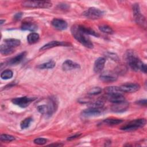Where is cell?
I'll return each instance as SVG.
<instances>
[{
    "label": "cell",
    "instance_id": "obj_1",
    "mask_svg": "<svg viewBox=\"0 0 147 147\" xmlns=\"http://www.w3.org/2000/svg\"><path fill=\"white\" fill-rule=\"evenodd\" d=\"M126 60L130 67L135 71L139 70L146 73V65L132 51H128L126 53Z\"/></svg>",
    "mask_w": 147,
    "mask_h": 147
},
{
    "label": "cell",
    "instance_id": "obj_2",
    "mask_svg": "<svg viewBox=\"0 0 147 147\" xmlns=\"http://www.w3.org/2000/svg\"><path fill=\"white\" fill-rule=\"evenodd\" d=\"M71 32L73 37L80 44L83 45L84 47L92 49L94 47V45L88 37V36L83 33L79 28V25H74L71 27Z\"/></svg>",
    "mask_w": 147,
    "mask_h": 147
},
{
    "label": "cell",
    "instance_id": "obj_3",
    "mask_svg": "<svg viewBox=\"0 0 147 147\" xmlns=\"http://www.w3.org/2000/svg\"><path fill=\"white\" fill-rule=\"evenodd\" d=\"M58 106L57 100L54 97H51L47 104L41 105L37 106V109L39 113L47 117H51L57 110Z\"/></svg>",
    "mask_w": 147,
    "mask_h": 147
},
{
    "label": "cell",
    "instance_id": "obj_4",
    "mask_svg": "<svg viewBox=\"0 0 147 147\" xmlns=\"http://www.w3.org/2000/svg\"><path fill=\"white\" fill-rule=\"evenodd\" d=\"M146 121L145 118L136 119L122 126L121 129L124 131H133L144 126L146 125Z\"/></svg>",
    "mask_w": 147,
    "mask_h": 147
},
{
    "label": "cell",
    "instance_id": "obj_5",
    "mask_svg": "<svg viewBox=\"0 0 147 147\" xmlns=\"http://www.w3.org/2000/svg\"><path fill=\"white\" fill-rule=\"evenodd\" d=\"M22 5L29 8H49L52 4L51 2L46 1H26L23 2Z\"/></svg>",
    "mask_w": 147,
    "mask_h": 147
},
{
    "label": "cell",
    "instance_id": "obj_6",
    "mask_svg": "<svg viewBox=\"0 0 147 147\" xmlns=\"http://www.w3.org/2000/svg\"><path fill=\"white\" fill-rule=\"evenodd\" d=\"M103 11L95 7H90L83 13V15L91 20H96L102 17L103 15Z\"/></svg>",
    "mask_w": 147,
    "mask_h": 147
},
{
    "label": "cell",
    "instance_id": "obj_7",
    "mask_svg": "<svg viewBox=\"0 0 147 147\" xmlns=\"http://www.w3.org/2000/svg\"><path fill=\"white\" fill-rule=\"evenodd\" d=\"M36 99V97H28L22 96L20 98H14L12 100V102L22 108H25L28 107L33 101Z\"/></svg>",
    "mask_w": 147,
    "mask_h": 147
},
{
    "label": "cell",
    "instance_id": "obj_8",
    "mask_svg": "<svg viewBox=\"0 0 147 147\" xmlns=\"http://www.w3.org/2000/svg\"><path fill=\"white\" fill-rule=\"evenodd\" d=\"M133 16L134 17V20L136 22L142 25V26H145V18L142 15V14L140 12V9L138 4L135 3L133 6Z\"/></svg>",
    "mask_w": 147,
    "mask_h": 147
},
{
    "label": "cell",
    "instance_id": "obj_9",
    "mask_svg": "<svg viewBox=\"0 0 147 147\" xmlns=\"http://www.w3.org/2000/svg\"><path fill=\"white\" fill-rule=\"evenodd\" d=\"M102 109H97L89 107L88 109L82 111V115L84 117H98L102 114Z\"/></svg>",
    "mask_w": 147,
    "mask_h": 147
},
{
    "label": "cell",
    "instance_id": "obj_10",
    "mask_svg": "<svg viewBox=\"0 0 147 147\" xmlns=\"http://www.w3.org/2000/svg\"><path fill=\"white\" fill-rule=\"evenodd\" d=\"M118 75L112 71H105L100 75V79L104 82H113L117 80Z\"/></svg>",
    "mask_w": 147,
    "mask_h": 147
},
{
    "label": "cell",
    "instance_id": "obj_11",
    "mask_svg": "<svg viewBox=\"0 0 147 147\" xmlns=\"http://www.w3.org/2000/svg\"><path fill=\"white\" fill-rule=\"evenodd\" d=\"M70 45L69 43L64 41H52L47 43L46 44L44 45L42 47L40 48V51H45L55 47L59 46H64V47H68Z\"/></svg>",
    "mask_w": 147,
    "mask_h": 147
},
{
    "label": "cell",
    "instance_id": "obj_12",
    "mask_svg": "<svg viewBox=\"0 0 147 147\" xmlns=\"http://www.w3.org/2000/svg\"><path fill=\"white\" fill-rule=\"evenodd\" d=\"M120 88L123 92H134L138 91L140 86L137 83H125L121 86Z\"/></svg>",
    "mask_w": 147,
    "mask_h": 147
},
{
    "label": "cell",
    "instance_id": "obj_13",
    "mask_svg": "<svg viewBox=\"0 0 147 147\" xmlns=\"http://www.w3.org/2000/svg\"><path fill=\"white\" fill-rule=\"evenodd\" d=\"M129 107V103L125 101L113 103L111 107L112 111L115 113H122L126 111Z\"/></svg>",
    "mask_w": 147,
    "mask_h": 147
},
{
    "label": "cell",
    "instance_id": "obj_14",
    "mask_svg": "<svg viewBox=\"0 0 147 147\" xmlns=\"http://www.w3.org/2000/svg\"><path fill=\"white\" fill-rule=\"evenodd\" d=\"M52 26L56 29L58 30H64L66 29L68 25L65 21L60 18H54L51 22Z\"/></svg>",
    "mask_w": 147,
    "mask_h": 147
},
{
    "label": "cell",
    "instance_id": "obj_15",
    "mask_svg": "<svg viewBox=\"0 0 147 147\" xmlns=\"http://www.w3.org/2000/svg\"><path fill=\"white\" fill-rule=\"evenodd\" d=\"M80 65L71 60H66L62 64V68L64 71H70L80 68Z\"/></svg>",
    "mask_w": 147,
    "mask_h": 147
},
{
    "label": "cell",
    "instance_id": "obj_16",
    "mask_svg": "<svg viewBox=\"0 0 147 147\" xmlns=\"http://www.w3.org/2000/svg\"><path fill=\"white\" fill-rule=\"evenodd\" d=\"M106 63V59L104 57L98 58L94 64V71L96 73L100 72L105 67Z\"/></svg>",
    "mask_w": 147,
    "mask_h": 147
},
{
    "label": "cell",
    "instance_id": "obj_17",
    "mask_svg": "<svg viewBox=\"0 0 147 147\" xmlns=\"http://www.w3.org/2000/svg\"><path fill=\"white\" fill-rule=\"evenodd\" d=\"M26 52H23L16 55V56L12 57L11 59H10L7 61V64H9L10 65H17V64H20L22 61V60L26 56Z\"/></svg>",
    "mask_w": 147,
    "mask_h": 147
},
{
    "label": "cell",
    "instance_id": "obj_18",
    "mask_svg": "<svg viewBox=\"0 0 147 147\" xmlns=\"http://www.w3.org/2000/svg\"><path fill=\"white\" fill-rule=\"evenodd\" d=\"M107 99L110 102L113 103L121 102L125 100V98L122 94H114V95L107 94Z\"/></svg>",
    "mask_w": 147,
    "mask_h": 147
},
{
    "label": "cell",
    "instance_id": "obj_19",
    "mask_svg": "<svg viewBox=\"0 0 147 147\" xmlns=\"http://www.w3.org/2000/svg\"><path fill=\"white\" fill-rule=\"evenodd\" d=\"M21 29L24 30L34 32L37 29V26L31 22H24L21 25Z\"/></svg>",
    "mask_w": 147,
    "mask_h": 147
},
{
    "label": "cell",
    "instance_id": "obj_20",
    "mask_svg": "<svg viewBox=\"0 0 147 147\" xmlns=\"http://www.w3.org/2000/svg\"><path fill=\"white\" fill-rule=\"evenodd\" d=\"M105 92L109 95L114 94H122V91H121L119 87L118 86H110L107 87L105 89Z\"/></svg>",
    "mask_w": 147,
    "mask_h": 147
},
{
    "label": "cell",
    "instance_id": "obj_21",
    "mask_svg": "<svg viewBox=\"0 0 147 147\" xmlns=\"http://www.w3.org/2000/svg\"><path fill=\"white\" fill-rule=\"evenodd\" d=\"M14 51V48L6 45V44H2L0 47V52L2 55H8L11 54Z\"/></svg>",
    "mask_w": 147,
    "mask_h": 147
},
{
    "label": "cell",
    "instance_id": "obj_22",
    "mask_svg": "<svg viewBox=\"0 0 147 147\" xmlns=\"http://www.w3.org/2000/svg\"><path fill=\"white\" fill-rule=\"evenodd\" d=\"M39 34L35 32H32L27 36V41L30 44H33L37 42L39 40Z\"/></svg>",
    "mask_w": 147,
    "mask_h": 147
},
{
    "label": "cell",
    "instance_id": "obj_23",
    "mask_svg": "<svg viewBox=\"0 0 147 147\" xmlns=\"http://www.w3.org/2000/svg\"><path fill=\"white\" fill-rule=\"evenodd\" d=\"M80 29L85 34H86L87 35H91L95 37H99V34L97 33L96 32H95L94 30H92V29L90 28H87L82 25H79Z\"/></svg>",
    "mask_w": 147,
    "mask_h": 147
},
{
    "label": "cell",
    "instance_id": "obj_24",
    "mask_svg": "<svg viewBox=\"0 0 147 147\" xmlns=\"http://www.w3.org/2000/svg\"><path fill=\"white\" fill-rule=\"evenodd\" d=\"M4 42L5 44L12 48L18 47L21 44L20 40L16 38H7L4 40Z\"/></svg>",
    "mask_w": 147,
    "mask_h": 147
},
{
    "label": "cell",
    "instance_id": "obj_25",
    "mask_svg": "<svg viewBox=\"0 0 147 147\" xmlns=\"http://www.w3.org/2000/svg\"><path fill=\"white\" fill-rule=\"evenodd\" d=\"M56 65V63L53 60H50L47 63H42L41 64H40L39 65L37 66V68L39 69H52L55 67Z\"/></svg>",
    "mask_w": 147,
    "mask_h": 147
},
{
    "label": "cell",
    "instance_id": "obj_26",
    "mask_svg": "<svg viewBox=\"0 0 147 147\" xmlns=\"http://www.w3.org/2000/svg\"><path fill=\"white\" fill-rule=\"evenodd\" d=\"M103 122L109 125H118L122 122V120L120 119H117V118H107L105 119Z\"/></svg>",
    "mask_w": 147,
    "mask_h": 147
},
{
    "label": "cell",
    "instance_id": "obj_27",
    "mask_svg": "<svg viewBox=\"0 0 147 147\" xmlns=\"http://www.w3.org/2000/svg\"><path fill=\"white\" fill-rule=\"evenodd\" d=\"M33 119L31 117H28L24 120H22L20 123V127L22 129H25L28 128L32 122Z\"/></svg>",
    "mask_w": 147,
    "mask_h": 147
},
{
    "label": "cell",
    "instance_id": "obj_28",
    "mask_svg": "<svg viewBox=\"0 0 147 147\" xmlns=\"http://www.w3.org/2000/svg\"><path fill=\"white\" fill-rule=\"evenodd\" d=\"M13 73L10 69H6L1 74V78L2 79H9L13 77Z\"/></svg>",
    "mask_w": 147,
    "mask_h": 147
},
{
    "label": "cell",
    "instance_id": "obj_29",
    "mask_svg": "<svg viewBox=\"0 0 147 147\" xmlns=\"http://www.w3.org/2000/svg\"><path fill=\"white\" fill-rule=\"evenodd\" d=\"M99 29L103 32V33H107V34H113L114 31L112 29V28L108 26V25H100L99 26Z\"/></svg>",
    "mask_w": 147,
    "mask_h": 147
},
{
    "label": "cell",
    "instance_id": "obj_30",
    "mask_svg": "<svg viewBox=\"0 0 147 147\" xmlns=\"http://www.w3.org/2000/svg\"><path fill=\"white\" fill-rule=\"evenodd\" d=\"M103 106H104V102L102 100H98L96 101L91 102L89 105V107L97 108V109H102Z\"/></svg>",
    "mask_w": 147,
    "mask_h": 147
},
{
    "label": "cell",
    "instance_id": "obj_31",
    "mask_svg": "<svg viewBox=\"0 0 147 147\" xmlns=\"http://www.w3.org/2000/svg\"><path fill=\"white\" fill-rule=\"evenodd\" d=\"M0 140L2 141L5 142H10L15 140V137L9 134H2L0 136Z\"/></svg>",
    "mask_w": 147,
    "mask_h": 147
},
{
    "label": "cell",
    "instance_id": "obj_32",
    "mask_svg": "<svg viewBox=\"0 0 147 147\" xmlns=\"http://www.w3.org/2000/svg\"><path fill=\"white\" fill-rule=\"evenodd\" d=\"M102 89L100 87H94L92 88L91 89H90L88 92V94L90 95H98L99 94H100L102 92Z\"/></svg>",
    "mask_w": 147,
    "mask_h": 147
},
{
    "label": "cell",
    "instance_id": "obj_33",
    "mask_svg": "<svg viewBox=\"0 0 147 147\" xmlns=\"http://www.w3.org/2000/svg\"><path fill=\"white\" fill-rule=\"evenodd\" d=\"M33 142L34 144H36L37 145H44L47 143V140L44 138H37L34 140Z\"/></svg>",
    "mask_w": 147,
    "mask_h": 147
},
{
    "label": "cell",
    "instance_id": "obj_34",
    "mask_svg": "<svg viewBox=\"0 0 147 147\" xmlns=\"http://www.w3.org/2000/svg\"><path fill=\"white\" fill-rule=\"evenodd\" d=\"M105 55L107 57L111 59V60H113L114 61H117L119 60V57H118V56L115 53H111V52H106Z\"/></svg>",
    "mask_w": 147,
    "mask_h": 147
},
{
    "label": "cell",
    "instance_id": "obj_35",
    "mask_svg": "<svg viewBox=\"0 0 147 147\" xmlns=\"http://www.w3.org/2000/svg\"><path fill=\"white\" fill-rule=\"evenodd\" d=\"M22 16V13H16L14 16V19L15 20H20L21 17Z\"/></svg>",
    "mask_w": 147,
    "mask_h": 147
},
{
    "label": "cell",
    "instance_id": "obj_36",
    "mask_svg": "<svg viewBox=\"0 0 147 147\" xmlns=\"http://www.w3.org/2000/svg\"><path fill=\"white\" fill-rule=\"evenodd\" d=\"M137 103L141 105V106H146V100L144 99V100H140L137 102Z\"/></svg>",
    "mask_w": 147,
    "mask_h": 147
},
{
    "label": "cell",
    "instance_id": "obj_37",
    "mask_svg": "<svg viewBox=\"0 0 147 147\" xmlns=\"http://www.w3.org/2000/svg\"><path fill=\"white\" fill-rule=\"evenodd\" d=\"M80 136V133H76V134H74V136L68 137V140H74V139H75V138H76L79 137Z\"/></svg>",
    "mask_w": 147,
    "mask_h": 147
},
{
    "label": "cell",
    "instance_id": "obj_38",
    "mask_svg": "<svg viewBox=\"0 0 147 147\" xmlns=\"http://www.w3.org/2000/svg\"><path fill=\"white\" fill-rule=\"evenodd\" d=\"M5 20L1 19V20H0V24H1V25H2L3 23H5Z\"/></svg>",
    "mask_w": 147,
    "mask_h": 147
}]
</instances>
